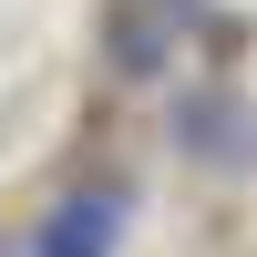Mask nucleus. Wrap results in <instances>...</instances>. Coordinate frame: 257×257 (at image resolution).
<instances>
[{
	"label": "nucleus",
	"instance_id": "obj_1",
	"mask_svg": "<svg viewBox=\"0 0 257 257\" xmlns=\"http://www.w3.org/2000/svg\"><path fill=\"white\" fill-rule=\"evenodd\" d=\"M123 226H134V196H123V185H72V196L41 206V226H31L21 257H113Z\"/></svg>",
	"mask_w": 257,
	"mask_h": 257
},
{
	"label": "nucleus",
	"instance_id": "obj_2",
	"mask_svg": "<svg viewBox=\"0 0 257 257\" xmlns=\"http://www.w3.org/2000/svg\"><path fill=\"white\" fill-rule=\"evenodd\" d=\"M175 144L196 165H257V113L237 93H196V103H175Z\"/></svg>",
	"mask_w": 257,
	"mask_h": 257
},
{
	"label": "nucleus",
	"instance_id": "obj_3",
	"mask_svg": "<svg viewBox=\"0 0 257 257\" xmlns=\"http://www.w3.org/2000/svg\"><path fill=\"white\" fill-rule=\"evenodd\" d=\"M165 52H175V21H165V11H113V62H123V82H155Z\"/></svg>",
	"mask_w": 257,
	"mask_h": 257
},
{
	"label": "nucleus",
	"instance_id": "obj_4",
	"mask_svg": "<svg viewBox=\"0 0 257 257\" xmlns=\"http://www.w3.org/2000/svg\"><path fill=\"white\" fill-rule=\"evenodd\" d=\"M0 257H11V247H0Z\"/></svg>",
	"mask_w": 257,
	"mask_h": 257
}]
</instances>
